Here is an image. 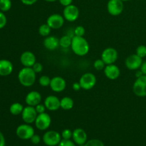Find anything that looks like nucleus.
Listing matches in <instances>:
<instances>
[{
  "label": "nucleus",
  "mask_w": 146,
  "mask_h": 146,
  "mask_svg": "<svg viewBox=\"0 0 146 146\" xmlns=\"http://www.w3.org/2000/svg\"><path fill=\"white\" fill-rule=\"evenodd\" d=\"M71 48L76 55L84 56L89 52L90 46L88 41L84 36H74L72 37Z\"/></svg>",
  "instance_id": "obj_1"
},
{
  "label": "nucleus",
  "mask_w": 146,
  "mask_h": 146,
  "mask_svg": "<svg viewBox=\"0 0 146 146\" xmlns=\"http://www.w3.org/2000/svg\"><path fill=\"white\" fill-rule=\"evenodd\" d=\"M18 79L21 85L24 87H31L35 84L36 73L32 67H24L18 74Z\"/></svg>",
  "instance_id": "obj_2"
},
{
  "label": "nucleus",
  "mask_w": 146,
  "mask_h": 146,
  "mask_svg": "<svg viewBox=\"0 0 146 146\" xmlns=\"http://www.w3.org/2000/svg\"><path fill=\"white\" fill-rule=\"evenodd\" d=\"M61 133L56 131H48L43 135L42 141L47 146H57L61 142Z\"/></svg>",
  "instance_id": "obj_3"
},
{
  "label": "nucleus",
  "mask_w": 146,
  "mask_h": 146,
  "mask_svg": "<svg viewBox=\"0 0 146 146\" xmlns=\"http://www.w3.org/2000/svg\"><path fill=\"white\" fill-rule=\"evenodd\" d=\"M78 82L81 85V89L88 91L92 89L96 84V76L92 73H85L81 76Z\"/></svg>",
  "instance_id": "obj_4"
},
{
  "label": "nucleus",
  "mask_w": 146,
  "mask_h": 146,
  "mask_svg": "<svg viewBox=\"0 0 146 146\" xmlns=\"http://www.w3.org/2000/svg\"><path fill=\"white\" fill-rule=\"evenodd\" d=\"M17 137L21 140L27 141L31 139V137L35 134L34 129L30 124L24 123L19 125L16 130Z\"/></svg>",
  "instance_id": "obj_5"
},
{
  "label": "nucleus",
  "mask_w": 146,
  "mask_h": 146,
  "mask_svg": "<svg viewBox=\"0 0 146 146\" xmlns=\"http://www.w3.org/2000/svg\"><path fill=\"white\" fill-rule=\"evenodd\" d=\"M134 94L138 97H146V75L136 78L133 86Z\"/></svg>",
  "instance_id": "obj_6"
},
{
  "label": "nucleus",
  "mask_w": 146,
  "mask_h": 146,
  "mask_svg": "<svg viewBox=\"0 0 146 146\" xmlns=\"http://www.w3.org/2000/svg\"><path fill=\"white\" fill-rule=\"evenodd\" d=\"M35 126L40 131H46L50 127L51 124V118L47 113L38 114L34 122Z\"/></svg>",
  "instance_id": "obj_7"
},
{
  "label": "nucleus",
  "mask_w": 146,
  "mask_h": 146,
  "mask_svg": "<svg viewBox=\"0 0 146 146\" xmlns=\"http://www.w3.org/2000/svg\"><path fill=\"white\" fill-rule=\"evenodd\" d=\"M79 14V9L74 4H70L65 7L63 11V17H64L65 20L69 22H73L78 19Z\"/></svg>",
  "instance_id": "obj_8"
},
{
  "label": "nucleus",
  "mask_w": 146,
  "mask_h": 146,
  "mask_svg": "<svg viewBox=\"0 0 146 146\" xmlns=\"http://www.w3.org/2000/svg\"><path fill=\"white\" fill-rule=\"evenodd\" d=\"M118 57V51L115 48L108 47L105 48L101 54V58L106 65L115 64Z\"/></svg>",
  "instance_id": "obj_9"
},
{
  "label": "nucleus",
  "mask_w": 146,
  "mask_h": 146,
  "mask_svg": "<svg viewBox=\"0 0 146 146\" xmlns=\"http://www.w3.org/2000/svg\"><path fill=\"white\" fill-rule=\"evenodd\" d=\"M124 9L122 0H109L107 4V10L111 16H119Z\"/></svg>",
  "instance_id": "obj_10"
},
{
  "label": "nucleus",
  "mask_w": 146,
  "mask_h": 146,
  "mask_svg": "<svg viewBox=\"0 0 146 146\" xmlns=\"http://www.w3.org/2000/svg\"><path fill=\"white\" fill-rule=\"evenodd\" d=\"M21 115L23 121L25 123L31 124L35 122L38 113L36 111L35 107L27 106L24 108V110H23Z\"/></svg>",
  "instance_id": "obj_11"
},
{
  "label": "nucleus",
  "mask_w": 146,
  "mask_h": 146,
  "mask_svg": "<svg viewBox=\"0 0 146 146\" xmlns=\"http://www.w3.org/2000/svg\"><path fill=\"white\" fill-rule=\"evenodd\" d=\"M143 63V58L138 56L136 54L128 56L125 61V65L128 69L131 71L140 69Z\"/></svg>",
  "instance_id": "obj_12"
},
{
  "label": "nucleus",
  "mask_w": 146,
  "mask_h": 146,
  "mask_svg": "<svg viewBox=\"0 0 146 146\" xmlns=\"http://www.w3.org/2000/svg\"><path fill=\"white\" fill-rule=\"evenodd\" d=\"M65 19L61 14H53L47 18L46 24L51 29H58L64 26Z\"/></svg>",
  "instance_id": "obj_13"
},
{
  "label": "nucleus",
  "mask_w": 146,
  "mask_h": 146,
  "mask_svg": "<svg viewBox=\"0 0 146 146\" xmlns=\"http://www.w3.org/2000/svg\"><path fill=\"white\" fill-rule=\"evenodd\" d=\"M49 86L54 92L61 93L65 90L66 81L61 76H54L51 78Z\"/></svg>",
  "instance_id": "obj_14"
},
{
  "label": "nucleus",
  "mask_w": 146,
  "mask_h": 146,
  "mask_svg": "<svg viewBox=\"0 0 146 146\" xmlns=\"http://www.w3.org/2000/svg\"><path fill=\"white\" fill-rule=\"evenodd\" d=\"M44 104L47 110L55 111L61 108V100L56 96H48L44 100Z\"/></svg>",
  "instance_id": "obj_15"
},
{
  "label": "nucleus",
  "mask_w": 146,
  "mask_h": 146,
  "mask_svg": "<svg viewBox=\"0 0 146 146\" xmlns=\"http://www.w3.org/2000/svg\"><path fill=\"white\" fill-rule=\"evenodd\" d=\"M72 139L73 141L75 143L76 145H84L88 141V136L84 131L82 128H76L73 131V135H72Z\"/></svg>",
  "instance_id": "obj_16"
},
{
  "label": "nucleus",
  "mask_w": 146,
  "mask_h": 146,
  "mask_svg": "<svg viewBox=\"0 0 146 146\" xmlns=\"http://www.w3.org/2000/svg\"><path fill=\"white\" fill-rule=\"evenodd\" d=\"M20 62L24 67H32L36 62V58L31 51H26L20 56Z\"/></svg>",
  "instance_id": "obj_17"
},
{
  "label": "nucleus",
  "mask_w": 146,
  "mask_h": 146,
  "mask_svg": "<svg viewBox=\"0 0 146 146\" xmlns=\"http://www.w3.org/2000/svg\"><path fill=\"white\" fill-rule=\"evenodd\" d=\"M42 100L41 94L38 91H32L27 94L25 97V103L27 106L35 107L38 104H41Z\"/></svg>",
  "instance_id": "obj_18"
},
{
  "label": "nucleus",
  "mask_w": 146,
  "mask_h": 146,
  "mask_svg": "<svg viewBox=\"0 0 146 146\" xmlns=\"http://www.w3.org/2000/svg\"><path fill=\"white\" fill-rule=\"evenodd\" d=\"M104 71L106 76L110 80L117 79L121 75V70L115 64L106 65Z\"/></svg>",
  "instance_id": "obj_19"
},
{
  "label": "nucleus",
  "mask_w": 146,
  "mask_h": 146,
  "mask_svg": "<svg viewBox=\"0 0 146 146\" xmlns=\"http://www.w3.org/2000/svg\"><path fill=\"white\" fill-rule=\"evenodd\" d=\"M44 47L48 51H54L59 46V39L55 36H48L45 37L44 40Z\"/></svg>",
  "instance_id": "obj_20"
},
{
  "label": "nucleus",
  "mask_w": 146,
  "mask_h": 146,
  "mask_svg": "<svg viewBox=\"0 0 146 146\" xmlns=\"http://www.w3.org/2000/svg\"><path fill=\"white\" fill-rule=\"evenodd\" d=\"M14 70L12 63L7 59L0 60V76H7L12 73Z\"/></svg>",
  "instance_id": "obj_21"
},
{
  "label": "nucleus",
  "mask_w": 146,
  "mask_h": 146,
  "mask_svg": "<svg viewBox=\"0 0 146 146\" xmlns=\"http://www.w3.org/2000/svg\"><path fill=\"white\" fill-rule=\"evenodd\" d=\"M74 105V101L71 97L65 96L61 99V108L65 111L72 109Z\"/></svg>",
  "instance_id": "obj_22"
},
{
  "label": "nucleus",
  "mask_w": 146,
  "mask_h": 146,
  "mask_svg": "<svg viewBox=\"0 0 146 146\" xmlns=\"http://www.w3.org/2000/svg\"><path fill=\"white\" fill-rule=\"evenodd\" d=\"M24 107L20 103H14L9 107V112L13 115H19L21 114Z\"/></svg>",
  "instance_id": "obj_23"
},
{
  "label": "nucleus",
  "mask_w": 146,
  "mask_h": 146,
  "mask_svg": "<svg viewBox=\"0 0 146 146\" xmlns=\"http://www.w3.org/2000/svg\"><path fill=\"white\" fill-rule=\"evenodd\" d=\"M72 37L68 35H64L59 38V46L64 48L71 47L72 42Z\"/></svg>",
  "instance_id": "obj_24"
},
{
  "label": "nucleus",
  "mask_w": 146,
  "mask_h": 146,
  "mask_svg": "<svg viewBox=\"0 0 146 146\" xmlns=\"http://www.w3.org/2000/svg\"><path fill=\"white\" fill-rule=\"evenodd\" d=\"M51 29L49 26L47 24H41L38 28V34L41 36L46 37L49 36L50 33H51Z\"/></svg>",
  "instance_id": "obj_25"
},
{
  "label": "nucleus",
  "mask_w": 146,
  "mask_h": 146,
  "mask_svg": "<svg viewBox=\"0 0 146 146\" xmlns=\"http://www.w3.org/2000/svg\"><path fill=\"white\" fill-rule=\"evenodd\" d=\"M11 7V0H0V11L2 12L8 11Z\"/></svg>",
  "instance_id": "obj_26"
},
{
  "label": "nucleus",
  "mask_w": 146,
  "mask_h": 146,
  "mask_svg": "<svg viewBox=\"0 0 146 146\" xmlns=\"http://www.w3.org/2000/svg\"><path fill=\"white\" fill-rule=\"evenodd\" d=\"M51 79L49 76H41L38 79V83H39L40 86L43 87H47L50 86V83H51Z\"/></svg>",
  "instance_id": "obj_27"
},
{
  "label": "nucleus",
  "mask_w": 146,
  "mask_h": 146,
  "mask_svg": "<svg viewBox=\"0 0 146 146\" xmlns=\"http://www.w3.org/2000/svg\"><path fill=\"white\" fill-rule=\"evenodd\" d=\"M106 64L104 63V61H103L101 58L100 59H97L94 61V67L96 70L97 71H101V70H104Z\"/></svg>",
  "instance_id": "obj_28"
},
{
  "label": "nucleus",
  "mask_w": 146,
  "mask_h": 146,
  "mask_svg": "<svg viewBox=\"0 0 146 146\" xmlns=\"http://www.w3.org/2000/svg\"><path fill=\"white\" fill-rule=\"evenodd\" d=\"M85 146H105L104 143L98 139H91L87 141V142L84 144Z\"/></svg>",
  "instance_id": "obj_29"
},
{
  "label": "nucleus",
  "mask_w": 146,
  "mask_h": 146,
  "mask_svg": "<svg viewBox=\"0 0 146 146\" xmlns=\"http://www.w3.org/2000/svg\"><path fill=\"white\" fill-rule=\"evenodd\" d=\"M135 54L140 56L141 58H143L146 57V46L145 45H140L137 47L136 52Z\"/></svg>",
  "instance_id": "obj_30"
},
{
  "label": "nucleus",
  "mask_w": 146,
  "mask_h": 146,
  "mask_svg": "<svg viewBox=\"0 0 146 146\" xmlns=\"http://www.w3.org/2000/svg\"><path fill=\"white\" fill-rule=\"evenodd\" d=\"M86 33V30L83 26H77L74 30V36H84Z\"/></svg>",
  "instance_id": "obj_31"
},
{
  "label": "nucleus",
  "mask_w": 146,
  "mask_h": 146,
  "mask_svg": "<svg viewBox=\"0 0 146 146\" xmlns=\"http://www.w3.org/2000/svg\"><path fill=\"white\" fill-rule=\"evenodd\" d=\"M61 138L64 140H71L72 138V135H73V131H71L70 129H64V131L61 132Z\"/></svg>",
  "instance_id": "obj_32"
},
{
  "label": "nucleus",
  "mask_w": 146,
  "mask_h": 146,
  "mask_svg": "<svg viewBox=\"0 0 146 146\" xmlns=\"http://www.w3.org/2000/svg\"><path fill=\"white\" fill-rule=\"evenodd\" d=\"M7 23V19L4 12L0 11V29L4 28Z\"/></svg>",
  "instance_id": "obj_33"
},
{
  "label": "nucleus",
  "mask_w": 146,
  "mask_h": 146,
  "mask_svg": "<svg viewBox=\"0 0 146 146\" xmlns=\"http://www.w3.org/2000/svg\"><path fill=\"white\" fill-rule=\"evenodd\" d=\"M57 146H76V143L71 140L62 139Z\"/></svg>",
  "instance_id": "obj_34"
},
{
  "label": "nucleus",
  "mask_w": 146,
  "mask_h": 146,
  "mask_svg": "<svg viewBox=\"0 0 146 146\" xmlns=\"http://www.w3.org/2000/svg\"><path fill=\"white\" fill-rule=\"evenodd\" d=\"M32 68L36 74H38V73H41L43 71V65L41 63L36 62L32 66Z\"/></svg>",
  "instance_id": "obj_35"
},
{
  "label": "nucleus",
  "mask_w": 146,
  "mask_h": 146,
  "mask_svg": "<svg viewBox=\"0 0 146 146\" xmlns=\"http://www.w3.org/2000/svg\"><path fill=\"white\" fill-rule=\"evenodd\" d=\"M35 109H36V111L37 113L41 114V113H45L46 110V106L44 104H38L37 106H36Z\"/></svg>",
  "instance_id": "obj_36"
},
{
  "label": "nucleus",
  "mask_w": 146,
  "mask_h": 146,
  "mask_svg": "<svg viewBox=\"0 0 146 146\" xmlns=\"http://www.w3.org/2000/svg\"><path fill=\"white\" fill-rule=\"evenodd\" d=\"M41 138L39 135H37V134H34V135L31 138L30 141H31V143L34 144V145H38V144L41 142Z\"/></svg>",
  "instance_id": "obj_37"
},
{
  "label": "nucleus",
  "mask_w": 146,
  "mask_h": 146,
  "mask_svg": "<svg viewBox=\"0 0 146 146\" xmlns=\"http://www.w3.org/2000/svg\"><path fill=\"white\" fill-rule=\"evenodd\" d=\"M23 4L27 6H31L35 4L38 0H20Z\"/></svg>",
  "instance_id": "obj_38"
},
{
  "label": "nucleus",
  "mask_w": 146,
  "mask_h": 146,
  "mask_svg": "<svg viewBox=\"0 0 146 146\" xmlns=\"http://www.w3.org/2000/svg\"><path fill=\"white\" fill-rule=\"evenodd\" d=\"M58 1L64 7H67V6L70 5V4H72L73 2V0H58Z\"/></svg>",
  "instance_id": "obj_39"
},
{
  "label": "nucleus",
  "mask_w": 146,
  "mask_h": 146,
  "mask_svg": "<svg viewBox=\"0 0 146 146\" xmlns=\"http://www.w3.org/2000/svg\"><path fill=\"white\" fill-rule=\"evenodd\" d=\"M6 141L4 135L0 131V146H5Z\"/></svg>",
  "instance_id": "obj_40"
},
{
  "label": "nucleus",
  "mask_w": 146,
  "mask_h": 146,
  "mask_svg": "<svg viewBox=\"0 0 146 146\" xmlns=\"http://www.w3.org/2000/svg\"><path fill=\"white\" fill-rule=\"evenodd\" d=\"M140 70L142 71L143 75H146V61H143L141 68H140Z\"/></svg>",
  "instance_id": "obj_41"
},
{
  "label": "nucleus",
  "mask_w": 146,
  "mask_h": 146,
  "mask_svg": "<svg viewBox=\"0 0 146 146\" xmlns=\"http://www.w3.org/2000/svg\"><path fill=\"white\" fill-rule=\"evenodd\" d=\"M72 88H73V89L76 91H79L80 89H81V85H80L79 82L74 83L72 86Z\"/></svg>",
  "instance_id": "obj_42"
},
{
  "label": "nucleus",
  "mask_w": 146,
  "mask_h": 146,
  "mask_svg": "<svg viewBox=\"0 0 146 146\" xmlns=\"http://www.w3.org/2000/svg\"><path fill=\"white\" fill-rule=\"evenodd\" d=\"M143 74L142 71H141V70H139V71H137L135 74V76H136V78H139V77H141V76H143Z\"/></svg>",
  "instance_id": "obj_43"
},
{
  "label": "nucleus",
  "mask_w": 146,
  "mask_h": 146,
  "mask_svg": "<svg viewBox=\"0 0 146 146\" xmlns=\"http://www.w3.org/2000/svg\"><path fill=\"white\" fill-rule=\"evenodd\" d=\"M44 1H47V2H55V1H58V0H44Z\"/></svg>",
  "instance_id": "obj_44"
},
{
  "label": "nucleus",
  "mask_w": 146,
  "mask_h": 146,
  "mask_svg": "<svg viewBox=\"0 0 146 146\" xmlns=\"http://www.w3.org/2000/svg\"><path fill=\"white\" fill-rule=\"evenodd\" d=\"M122 1L124 2V1H129V0H122Z\"/></svg>",
  "instance_id": "obj_45"
},
{
  "label": "nucleus",
  "mask_w": 146,
  "mask_h": 146,
  "mask_svg": "<svg viewBox=\"0 0 146 146\" xmlns=\"http://www.w3.org/2000/svg\"><path fill=\"white\" fill-rule=\"evenodd\" d=\"M78 146H85L84 145H78Z\"/></svg>",
  "instance_id": "obj_46"
}]
</instances>
